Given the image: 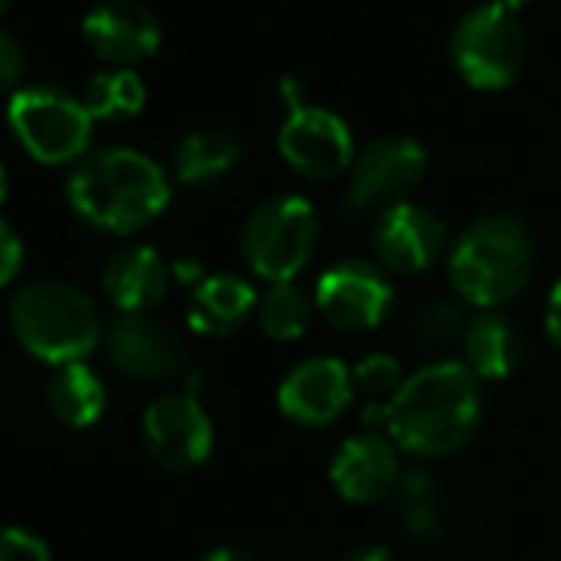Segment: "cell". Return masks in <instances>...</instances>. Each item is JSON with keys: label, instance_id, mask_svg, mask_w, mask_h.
<instances>
[{"label": "cell", "instance_id": "obj_1", "mask_svg": "<svg viewBox=\"0 0 561 561\" xmlns=\"http://www.w3.org/2000/svg\"><path fill=\"white\" fill-rule=\"evenodd\" d=\"M479 416V377L459 360H436L416 370L383 407L387 436L413 456L456 453L476 433Z\"/></svg>", "mask_w": 561, "mask_h": 561}, {"label": "cell", "instance_id": "obj_2", "mask_svg": "<svg viewBox=\"0 0 561 561\" xmlns=\"http://www.w3.org/2000/svg\"><path fill=\"white\" fill-rule=\"evenodd\" d=\"M165 172L136 149H100L77 162L67 182V198L73 211L113 234H129L159 218L169 205Z\"/></svg>", "mask_w": 561, "mask_h": 561}, {"label": "cell", "instance_id": "obj_3", "mask_svg": "<svg viewBox=\"0 0 561 561\" xmlns=\"http://www.w3.org/2000/svg\"><path fill=\"white\" fill-rule=\"evenodd\" d=\"M531 274V238L512 215L472 221L453 244L449 280L456 295L482 311L515 298Z\"/></svg>", "mask_w": 561, "mask_h": 561}, {"label": "cell", "instance_id": "obj_4", "mask_svg": "<svg viewBox=\"0 0 561 561\" xmlns=\"http://www.w3.org/2000/svg\"><path fill=\"white\" fill-rule=\"evenodd\" d=\"M11 331L21 347L54 367L80 364L100 344V311L67 280H34L11 301Z\"/></svg>", "mask_w": 561, "mask_h": 561}, {"label": "cell", "instance_id": "obj_5", "mask_svg": "<svg viewBox=\"0 0 561 561\" xmlns=\"http://www.w3.org/2000/svg\"><path fill=\"white\" fill-rule=\"evenodd\" d=\"M318 244V215L301 195H277L251 211L241 231L244 264L267 285L295 280Z\"/></svg>", "mask_w": 561, "mask_h": 561}, {"label": "cell", "instance_id": "obj_6", "mask_svg": "<svg viewBox=\"0 0 561 561\" xmlns=\"http://www.w3.org/2000/svg\"><path fill=\"white\" fill-rule=\"evenodd\" d=\"M8 123L24 152L44 165L77 162L90 149L93 116L60 87H24L8 103Z\"/></svg>", "mask_w": 561, "mask_h": 561}, {"label": "cell", "instance_id": "obj_7", "mask_svg": "<svg viewBox=\"0 0 561 561\" xmlns=\"http://www.w3.org/2000/svg\"><path fill=\"white\" fill-rule=\"evenodd\" d=\"M459 77L476 90H505L518 80L528 54L525 27L512 11L482 4L469 11L449 41Z\"/></svg>", "mask_w": 561, "mask_h": 561}, {"label": "cell", "instance_id": "obj_8", "mask_svg": "<svg viewBox=\"0 0 561 561\" xmlns=\"http://www.w3.org/2000/svg\"><path fill=\"white\" fill-rule=\"evenodd\" d=\"M426 175V149L410 136H387L370 142L351 165L347 205L354 211L393 208Z\"/></svg>", "mask_w": 561, "mask_h": 561}, {"label": "cell", "instance_id": "obj_9", "mask_svg": "<svg viewBox=\"0 0 561 561\" xmlns=\"http://www.w3.org/2000/svg\"><path fill=\"white\" fill-rule=\"evenodd\" d=\"M142 443L156 466L192 472L211 456L215 430L195 393H165L142 416Z\"/></svg>", "mask_w": 561, "mask_h": 561}, {"label": "cell", "instance_id": "obj_10", "mask_svg": "<svg viewBox=\"0 0 561 561\" xmlns=\"http://www.w3.org/2000/svg\"><path fill=\"white\" fill-rule=\"evenodd\" d=\"M314 305L337 331H374L393 308V285L387 280L383 267L351 257L328 267L318 280Z\"/></svg>", "mask_w": 561, "mask_h": 561}, {"label": "cell", "instance_id": "obj_11", "mask_svg": "<svg viewBox=\"0 0 561 561\" xmlns=\"http://www.w3.org/2000/svg\"><path fill=\"white\" fill-rule=\"evenodd\" d=\"M277 149L285 162L305 179H337L354 165V136L347 123L321 106H298L277 133Z\"/></svg>", "mask_w": 561, "mask_h": 561}, {"label": "cell", "instance_id": "obj_12", "mask_svg": "<svg viewBox=\"0 0 561 561\" xmlns=\"http://www.w3.org/2000/svg\"><path fill=\"white\" fill-rule=\"evenodd\" d=\"M446 248V225L436 211L403 202L387 208L374 225V251L380 267L393 274H420L439 261Z\"/></svg>", "mask_w": 561, "mask_h": 561}, {"label": "cell", "instance_id": "obj_13", "mask_svg": "<svg viewBox=\"0 0 561 561\" xmlns=\"http://www.w3.org/2000/svg\"><path fill=\"white\" fill-rule=\"evenodd\" d=\"M354 397L351 370L337 357H311L277 387V407L301 426L334 423Z\"/></svg>", "mask_w": 561, "mask_h": 561}, {"label": "cell", "instance_id": "obj_14", "mask_svg": "<svg viewBox=\"0 0 561 561\" xmlns=\"http://www.w3.org/2000/svg\"><path fill=\"white\" fill-rule=\"evenodd\" d=\"M83 41L100 60L129 67L159 50L162 27L156 14L136 0H103L83 18Z\"/></svg>", "mask_w": 561, "mask_h": 561}, {"label": "cell", "instance_id": "obj_15", "mask_svg": "<svg viewBox=\"0 0 561 561\" xmlns=\"http://www.w3.org/2000/svg\"><path fill=\"white\" fill-rule=\"evenodd\" d=\"M106 354L116 370L136 380H165L185 364L179 337L149 314H123L113 321L106 334Z\"/></svg>", "mask_w": 561, "mask_h": 561}, {"label": "cell", "instance_id": "obj_16", "mask_svg": "<svg viewBox=\"0 0 561 561\" xmlns=\"http://www.w3.org/2000/svg\"><path fill=\"white\" fill-rule=\"evenodd\" d=\"M400 476L397 446L380 433L344 439L331 459V482L347 502H380L393 495Z\"/></svg>", "mask_w": 561, "mask_h": 561}, {"label": "cell", "instance_id": "obj_17", "mask_svg": "<svg viewBox=\"0 0 561 561\" xmlns=\"http://www.w3.org/2000/svg\"><path fill=\"white\" fill-rule=\"evenodd\" d=\"M103 291L123 314H149L169 291V264L149 244L123 248L103 271Z\"/></svg>", "mask_w": 561, "mask_h": 561}, {"label": "cell", "instance_id": "obj_18", "mask_svg": "<svg viewBox=\"0 0 561 561\" xmlns=\"http://www.w3.org/2000/svg\"><path fill=\"white\" fill-rule=\"evenodd\" d=\"M257 311V295L238 274L202 277L188 301V328L205 337L234 334Z\"/></svg>", "mask_w": 561, "mask_h": 561}, {"label": "cell", "instance_id": "obj_19", "mask_svg": "<svg viewBox=\"0 0 561 561\" xmlns=\"http://www.w3.org/2000/svg\"><path fill=\"white\" fill-rule=\"evenodd\" d=\"M462 354H466V367L479 380H505L518 370L525 357V344L512 328V321H505L495 311H485L469 321Z\"/></svg>", "mask_w": 561, "mask_h": 561}, {"label": "cell", "instance_id": "obj_20", "mask_svg": "<svg viewBox=\"0 0 561 561\" xmlns=\"http://www.w3.org/2000/svg\"><path fill=\"white\" fill-rule=\"evenodd\" d=\"M47 407L64 426L87 430L106 410V387L83 360L64 364L47 383Z\"/></svg>", "mask_w": 561, "mask_h": 561}, {"label": "cell", "instance_id": "obj_21", "mask_svg": "<svg viewBox=\"0 0 561 561\" xmlns=\"http://www.w3.org/2000/svg\"><path fill=\"white\" fill-rule=\"evenodd\" d=\"M241 159V142L228 129H198L175 146V175L185 185H208L228 175Z\"/></svg>", "mask_w": 561, "mask_h": 561}, {"label": "cell", "instance_id": "obj_22", "mask_svg": "<svg viewBox=\"0 0 561 561\" xmlns=\"http://www.w3.org/2000/svg\"><path fill=\"white\" fill-rule=\"evenodd\" d=\"M393 515L400 531L410 541H436L443 531V508H439V492L436 482L426 469H410L400 476L397 489H393Z\"/></svg>", "mask_w": 561, "mask_h": 561}, {"label": "cell", "instance_id": "obj_23", "mask_svg": "<svg viewBox=\"0 0 561 561\" xmlns=\"http://www.w3.org/2000/svg\"><path fill=\"white\" fill-rule=\"evenodd\" d=\"M314 301L295 285V280H280V285H271L261 298H257V324L267 337L274 341H298L308 334L311 321H314Z\"/></svg>", "mask_w": 561, "mask_h": 561}, {"label": "cell", "instance_id": "obj_24", "mask_svg": "<svg viewBox=\"0 0 561 561\" xmlns=\"http://www.w3.org/2000/svg\"><path fill=\"white\" fill-rule=\"evenodd\" d=\"M83 106L93 116V123L96 119H103V123L129 119L146 106V83L136 70H126V67L103 70L87 83Z\"/></svg>", "mask_w": 561, "mask_h": 561}, {"label": "cell", "instance_id": "obj_25", "mask_svg": "<svg viewBox=\"0 0 561 561\" xmlns=\"http://www.w3.org/2000/svg\"><path fill=\"white\" fill-rule=\"evenodd\" d=\"M469 321L462 305L456 301H430L426 308L416 311V318L410 321V337L420 351H430V354H446L453 351L456 344L462 347L466 341V331H469Z\"/></svg>", "mask_w": 561, "mask_h": 561}, {"label": "cell", "instance_id": "obj_26", "mask_svg": "<svg viewBox=\"0 0 561 561\" xmlns=\"http://www.w3.org/2000/svg\"><path fill=\"white\" fill-rule=\"evenodd\" d=\"M351 380H354V390L364 393L374 407H387L400 393V387L407 383L400 360L390 357V354H370V357H364L351 370Z\"/></svg>", "mask_w": 561, "mask_h": 561}, {"label": "cell", "instance_id": "obj_27", "mask_svg": "<svg viewBox=\"0 0 561 561\" xmlns=\"http://www.w3.org/2000/svg\"><path fill=\"white\" fill-rule=\"evenodd\" d=\"M0 561H50V545L21 525H0Z\"/></svg>", "mask_w": 561, "mask_h": 561}, {"label": "cell", "instance_id": "obj_28", "mask_svg": "<svg viewBox=\"0 0 561 561\" xmlns=\"http://www.w3.org/2000/svg\"><path fill=\"white\" fill-rule=\"evenodd\" d=\"M27 73V54L14 34L0 27V93H18V83Z\"/></svg>", "mask_w": 561, "mask_h": 561}, {"label": "cell", "instance_id": "obj_29", "mask_svg": "<svg viewBox=\"0 0 561 561\" xmlns=\"http://www.w3.org/2000/svg\"><path fill=\"white\" fill-rule=\"evenodd\" d=\"M24 264V244H21V234L0 218V288H8L11 280L18 277Z\"/></svg>", "mask_w": 561, "mask_h": 561}, {"label": "cell", "instance_id": "obj_30", "mask_svg": "<svg viewBox=\"0 0 561 561\" xmlns=\"http://www.w3.org/2000/svg\"><path fill=\"white\" fill-rule=\"evenodd\" d=\"M545 334L554 347H561V280L551 288L545 305Z\"/></svg>", "mask_w": 561, "mask_h": 561}, {"label": "cell", "instance_id": "obj_31", "mask_svg": "<svg viewBox=\"0 0 561 561\" xmlns=\"http://www.w3.org/2000/svg\"><path fill=\"white\" fill-rule=\"evenodd\" d=\"M341 561H393V554L380 545H367V548H357V551H347Z\"/></svg>", "mask_w": 561, "mask_h": 561}, {"label": "cell", "instance_id": "obj_32", "mask_svg": "<svg viewBox=\"0 0 561 561\" xmlns=\"http://www.w3.org/2000/svg\"><path fill=\"white\" fill-rule=\"evenodd\" d=\"M202 561H254V558L238 548H211Z\"/></svg>", "mask_w": 561, "mask_h": 561}, {"label": "cell", "instance_id": "obj_33", "mask_svg": "<svg viewBox=\"0 0 561 561\" xmlns=\"http://www.w3.org/2000/svg\"><path fill=\"white\" fill-rule=\"evenodd\" d=\"M489 4H495V8H502V11H512V14H518L528 0H489Z\"/></svg>", "mask_w": 561, "mask_h": 561}, {"label": "cell", "instance_id": "obj_34", "mask_svg": "<svg viewBox=\"0 0 561 561\" xmlns=\"http://www.w3.org/2000/svg\"><path fill=\"white\" fill-rule=\"evenodd\" d=\"M8 188H11V179H8V169L0 165V202L8 198Z\"/></svg>", "mask_w": 561, "mask_h": 561}, {"label": "cell", "instance_id": "obj_35", "mask_svg": "<svg viewBox=\"0 0 561 561\" xmlns=\"http://www.w3.org/2000/svg\"><path fill=\"white\" fill-rule=\"evenodd\" d=\"M11 4H14V0H0V14H8V11H11Z\"/></svg>", "mask_w": 561, "mask_h": 561}]
</instances>
